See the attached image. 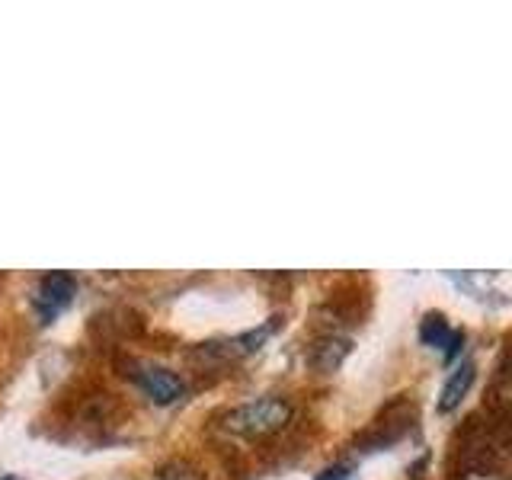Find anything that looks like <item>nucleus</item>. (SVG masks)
Returning <instances> with one entry per match:
<instances>
[{"label":"nucleus","instance_id":"obj_2","mask_svg":"<svg viewBox=\"0 0 512 480\" xmlns=\"http://www.w3.org/2000/svg\"><path fill=\"white\" fill-rule=\"evenodd\" d=\"M77 298V279L71 272H48L36 282L32 292V308H36L39 324H52L55 317H61L71 308V301Z\"/></svg>","mask_w":512,"mask_h":480},{"label":"nucleus","instance_id":"obj_5","mask_svg":"<svg viewBox=\"0 0 512 480\" xmlns=\"http://www.w3.org/2000/svg\"><path fill=\"white\" fill-rule=\"evenodd\" d=\"M352 343L346 340V336H320V340L311 343L308 349V362L317 368V372H336V368L343 365V359L349 356Z\"/></svg>","mask_w":512,"mask_h":480},{"label":"nucleus","instance_id":"obj_10","mask_svg":"<svg viewBox=\"0 0 512 480\" xmlns=\"http://www.w3.org/2000/svg\"><path fill=\"white\" fill-rule=\"evenodd\" d=\"M464 480H500V477H493V474H468Z\"/></svg>","mask_w":512,"mask_h":480},{"label":"nucleus","instance_id":"obj_11","mask_svg":"<svg viewBox=\"0 0 512 480\" xmlns=\"http://www.w3.org/2000/svg\"><path fill=\"white\" fill-rule=\"evenodd\" d=\"M0 480H20V477H13V474H0Z\"/></svg>","mask_w":512,"mask_h":480},{"label":"nucleus","instance_id":"obj_3","mask_svg":"<svg viewBox=\"0 0 512 480\" xmlns=\"http://www.w3.org/2000/svg\"><path fill=\"white\" fill-rule=\"evenodd\" d=\"M132 368H135L132 372L135 384L144 391V397L154 400L157 407H170V404H176V400H183L186 384L180 375L173 372V368L154 365V362H135Z\"/></svg>","mask_w":512,"mask_h":480},{"label":"nucleus","instance_id":"obj_1","mask_svg":"<svg viewBox=\"0 0 512 480\" xmlns=\"http://www.w3.org/2000/svg\"><path fill=\"white\" fill-rule=\"evenodd\" d=\"M292 420V404H288L285 397H256L250 404H240L234 407L228 416H224V429L231 432V436H244V439H263V436H272V432H279L288 426Z\"/></svg>","mask_w":512,"mask_h":480},{"label":"nucleus","instance_id":"obj_6","mask_svg":"<svg viewBox=\"0 0 512 480\" xmlns=\"http://www.w3.org/2000/svg\"><path fill=\"white\" fill-rule=\"evenodd\" d=\"M474 378H477V365L474 362H461L452 375H448V381H445V388H442V394H439V413H455L458 407H461V400L468 397V391H471V384H474Z\"/></svg>","mask_w":512,"mask_h":480},{"label":"nucleus","instance_id":"obj_4","mask_svg":"<svg viewBox=\"0 0 512 480\" xmlns=\"http://www.w3.org/2000/svg\"><path fill=\"white\" fill-rule=\"evenodd\" d=\"M420 340L432 349H442L445 352V362H452L458 352H461V343H464V333L455 330L452 324L445 320V314L439 311H429L420 324Z\"/></svg>","mask_w":512,"mask_h":480},{"label":"nucleus","instance_id":"obj_8","mask_svg":"<svg viewBox=\"0 0 512 480\" xmlns=\"http://www.w3.org/2000/svg\"><path fill=\"white\" fill-rule=\"evenodd\" d=\"M157 480H205V474L186 458H173L157 468Z\"/></svg>","mask_w":512,"mask_h":480},{"label":"nucleus","instance_id":"obj_9","mask_svg":"<svg viewBox=\"0 0 512 480\" xmlns=\"http://www.w3.org/2000/svg\"><path fill=\"white\" fill-rule=\"evenodd\" d=\"M349 477H352V464H333V468L317 474V480H349Z\"/></svg>","mask_w":512,"mask_h":480},{"label":"nucleus","instance_id":"obj_7","mask_svg":"<svg viewBox=\"0 0 512 480\" xmlns=\"http://www.w3.org/2000/svg\"><path fill=\"white\" fill-rule=\"evenodd\" d=\"M272 330H276V324H266L260 330L240 333V336H234V340H228V343H212V349L221 352V356H250V352H256L269 340Z\"/></svg>","mask_w":512,"mask_h":480}]
</instances>
